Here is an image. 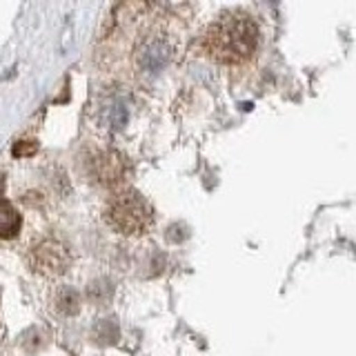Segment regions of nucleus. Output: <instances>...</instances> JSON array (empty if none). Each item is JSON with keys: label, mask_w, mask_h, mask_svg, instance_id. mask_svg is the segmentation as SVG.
Returning <instances> with one entry per match:
<instances>
[{"label": "nucleus", "mask_w": 356, "mask_h": 356, "mask_svg": "<svg viewBox=\"0 0 356 356\" xmlns=\"http://www.w3.org/2000/svg\"><path fill=\"white\" fill-rule=\"evenodd\" d=\"M200 47L209 60L225 67H243L261 49V27L250 14L229 11L209 22L200 36Z\"/></svg>", "instance_id": "f257e3e1"}, {"label": "nucleus", "mask_w": 356, "mask_h": 356, "mask_svg": "<svg viewBox=\"0 0 356 356\" xmlns=\"http://www.w3.org/2000/svg\"><path fill=\"white\" fill-rule=\"evenodd\" d=\"M103 218L107 225L122 234V236H140L147 234L154 225V209L147 198L136 189H118L111 194L103 209Z\"/></svg>", "instance_id": "f03ea898"}, {"label": "nucleus", "mask_w": 356, "mask_h": 356, "mask_svg": "<svg viewBox=\"0 0 356 356\" xmlns=\"http://www.w3.org/2000/svg\"><path fill=\"white\" fill-rule=\"evenodd\" d=\"M74 256L70 248L60 241L47 234V236L36 238L27 250V265L31 272H36L44 278H58L72 267Z\"/></svg>", "instance_id": "7ed1b4c3"}, {"label": "nucleus", "mask_w": 356, "mask_h": 356, "mask_svg": "<svg viewBox=\"0 0 356 356\" xmlns=\"http://www.w3.org/2000/svg\"><path fill=\"white\" fill-rule=\"evenodd\" d=\"M122 174H125V165H122V161L114 152H105L96 156L94 176L100 185H116L122 181Z\"/></svg>", "instance_id": "20e7f679"}, {"label": "nucleus", "mask_w": 356, "mask_h": 356, "mask_svg": "<svg viewBox=\"0 0 356 356\" xmlns=\"http://www.w3.org/2000/svg\"><path fill=\"white\" fill-rule=\"evenodd\" d=\"M22 227V218L18 214V209L7 203V200H0V238H16Z\"/></svg>", "instance_id": "39448f33"}, {"label": "nucleus", "mask_w": 356, "mask_h": 356, "mask_svg": "<svg viewBox=\"0 0 356 356\" xmlns=\"http://www.w3.org/2000/svg\"><path fill=\"white\" fill-rule=\"evenodd\" d=\"M58 312L63 314H76L78 312V294L70 287H63L58 292Z\"/></svg>", "instance_id": "423d86ee"}]
</instances>
